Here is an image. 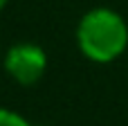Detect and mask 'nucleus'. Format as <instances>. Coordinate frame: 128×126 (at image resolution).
<instances>
[{"mask_svg":"<svg viewBox=\"0 0 128 126\" xmlns=\"http://www.w3.org/2000/svg\"><path fill=\"white\" fill-rule=\"evenodd\" d=\"M0 126H29V122L25 117H20L18 113H14V110L0 108Z\"/></svg>","mask_w":128,"mask_h":126,"instance_id":"7ed1b4c3","label":"nucleus"},{"mask_svg":"<svg viewBox=\"0 0 128 126\" xmlns=\"http://www.w3.org/2000/svg\"><path fill=\"white\" fill-rule=\"evenodd\" d=\"M76 43L86 59L110 63L124 54L128 45V27L124 18L112 9L88 11L76 27Z\"/></svg>","mask_w":128,"mask_h":126,"instance_id":"f257e3e1","label":"nucleus"},{"mask_svg":"<svg viewBox=\"0 0 128 126\" xmlns=\"http://www.w3.org/2000/svg\"><path fill=\"white\" fill-rule=\"evenodd\" d=\"M45 68H47V56H45L43 47H38L34 43H18V45L9 47V52L4 56V70L20 86L36 83L43 77Z\"/></svg>","mask_w":128,"mask_h":126,"instance_id":"f03ea898","label":"nucleus"},{"mask_svg":"<svg viewBox=\"0 0 128 126\" xmlns=\"http://www.w3.org/2000/svg\"><path fill=\"white\" fill-rule=\"evenodd\" d=\"M7 2H9V0H0V11L4 9V5H7Z\"/></svg>","mask_w":128,"mask_h":126,"instance_id":"20e7f679","label":"nucleus"}]
</instances>
